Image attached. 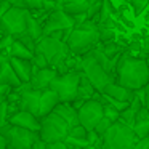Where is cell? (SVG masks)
Segmentation results:
<instances>
[{
    "mask_svg": "<svg viewBox=\"0 0 149 149\" xmlns=\"http://www.w3.org/2000/svg\"><path fill=\"white\" fill-rule=\"evenodd\" d=\"M16 90L19 91V95H21V98H19V111H26V112H31V114H34V116L39 117L40 95H42V91L34 90V88L31 87V84H23L19 88H16Z\"/></svg>",
    "mask_w": 149,
    "mask_h": 149,
    "instance_id": "12",
    "label": "cell"
},
{
    "mask_svg": "<svg viewBox=\"0 0 149 149\" xmlns=\"http://www.w3.org/2000/svg\"><path fill=\"white\" fill-rule=\"evenodd\" d=\"M43 2H45V0H43Z\"/></svg>",
    "mask_w": 149,
    "mask_h": 149,
    "instance_id": "45",
    "label": "cell"
},
{
    "mask_svg": "<svg viewBox=\"0 0 149 149\" xmlns=\"http://www.w3.org/2000/svg\"><path fill=\"white\" fill-rule=\"evenodd\" d=\"M8 56L10 58H18V59H29V61H32L34 58V53L31 52L29 48H26V47L23 45L21 42H18V40H15L13 45L10 47V50H8Z\"/></svg>",
    "mask_w": 149,
    "mask_h": 149,
    "instance_id": "24",
    "label": "cell"
},
{
    "mask_svg": "<svg viewBox=\"0 0 149 149\" xmlns=\"http://www.w3.org/2000/svg\"><path fill=\"white\" fill-rule=\"evenodd\" d=\"M87 136H88V130L84 128L82 125H77V127H74V128H71L68 138L77 139V141H87Z\"/></svg>",
    "mask_w": 149,
    "mask_h": 149,
    "instance_id": "28",
    "label": "cell"
},
{
    "mask_svg": "<svg viewBox=\"0 0 149 149\" xmlns=\"http://www.w3.org/2000/svg\"><path fill=\"white\" fill-rule=\"evenodd\" d=\"M116 82L122 87L138 91L149 84V66L144 58L123 53L116 69Z\"/></svg>",
    "mask_w": 149,
    "mask_h": 149,
    "instance_id": "1",
    "label": "cell"
},
{
    "mask_svg": "<svg viewBox=\"0 0 149 149\" xmlns=\"http://www.w3.org/2000/svg\"><path fill=\"white\" fill-rule=\"evenodd\" d=\"M138 141L132 127L116 122L103 136V149H135Z\"/></svg>",
    "mask_w": 149,
    "mask_h": 149,
    "instance_id": "3",
    "label": "cell"
},
{
    "mask_svg": "<svg viewBox=\"0 0 149 149\" xmlns=\"http://www.w3.org/2000/svg\"><path fill=\"white\" fill-rule=\"evenodd\" d=\"M0 149H8V141L0 135Z\"/></svg>",
    "mask_w": 149,
    "mask_h": 149,
    "instance_id": "41",
    "label": "cell"
},
{
    "mask_svg": "<svg viewBox=\"0 0 149 149\" xmlns=\"http://www.w3.org/2000/svg\"><path fill=\"white\" fill-rule=\"evenodd\" d=\"M10 64L15 69L16 75L23 84H31L34 74V64L29 59H18V58H10Z\"/></svg>",
    "mask_w": 149,
    "mask_h": 149,
    "instance_id": "17",
    "label": "cell"
},
{
    "mask_svg": "<svg viewBox=\"0 0 149 149\" xmlns=\"http://www.w3.org/2000/svg\"><path fill=\"white\" fill-rule=\"evenodd\" d=\"M96 98H101V93L95 88V85L88 80V77L82 72V77H80V84H79V95H77V100L80 101H90V100H96Z\"/></svg>",
    "mask_w": 149,
    "mask_h": 149,
    "instance_id": "19",
    "label": "cell"
},
{
    "mask_svg": "<svg viewBox=\"0 0 149 149\" xmlns=\"http://www.w3.org/2000/svg\"><path fill=\"white\" fill-rule=\"evenodd\" d=\"M100 27V26H98ZM117 40V32L116 29H109V27H100V43H107Z\"/></svg>",
    "mask_w": 149,
    "mask_h": 149,
    "instance_id": "26",
    "label": "cell"
},
{
    "mask_svg": "<svg viewBox=\"0 0 149 149\" xmlns=\"http://www.w3.org/2000/svg\"><path fill=\"white\" fill-rule=\"evenodd\" d=\"M148 55H149V36H146L144 39H143V48H141L139 58H146Z\"/></svg>",
    "mask_w": 149,
    "mask_h": 149,
    "instance_id": "34",
    "label": "cell"
},
{
    "mask_svg": "<svg viewBox=\"0 0 149 149\" xmlns=\"http://www.w3.org/2000/svg\"><path fill=\"white\" fill-rule=\"evenodd\" d=\"M8 117H10V114H8V101L5 100L3 103H0V127L8 123Z\"/></svg>",
    "mask_w": 149,
    "mask_h": 149,
    "instance_id": "33",
    "label": "cell"
},
{
    "mask_svg": "<svg viewBox=\"0 0 149 149\" xmlns=\"http://www.w3.org/2000/svg\"><path fill=\"white\" fill-rule=\"evenodd\" d=\"M40 123H42V127H40L39 136L43 143L50 144V143H59V141H66L68 139L71 127L56 112H52L47 117H42Z\"/></svg>",
    "mask_w": 149,
    "mask_h": 149,
    "instance_id": "4",
    "label": "cell"
},
{
    "mask_svg": "<svg viewBox=\"0 0 149 149\" xmlns=\"http://www.w3.org/2000/svg\"><path fill=\"white\" fill-rule=\"evenodd\" d=\"M36 52H40L43 56L47 58L50 68L56 69L59 64L66 61L69 56L72 55L71 50H69L68 43L63 42V40L53 39V37H42V39L37 42V50Z\"/></svg>",
    "mask_w": 149,
    "mask_h": 149,
    "instance_id": "5",
    "label": "cell"
},
{
    "mask_svg": "<svg viewBox=\"0 0 149 149\" xmlns=\"http://www.w3.org/2000/svg\"><path fill=\"white\" fill-rule=\"evenodd\" d=\"M135 149H149V136H146V138L139 139V141L136 143Z\"/></svg>",
    "mask_w": 149,
    "mask_h": 149,
    "instance_id": "36",
    "label": "cell"
},
{
    "mask_svg": "<svg viewBox=\"0 0 149 149\" xmlns=\"http://www.w3.org/2000/svg\"><path fill=\"white\" fill-rule=\"evenodd\" d=\"M61 103V100H59L58 93L56 91H53L52 88H47V90L42 91V95H40V111H39V117L42 119V117H47L48 114L55 112L56 106Z\"/></svg>",
    "mask_w": 149,
    "mask_h": 149,
    "instance_id": "16",
    "label": "cell"
},
{
    "mask_svg": "<svg viewBox=\"0 0 149 149\" xmlns=\"http://www.w3.org/2000/svg\"><path fill=\"white\" fill-rule=\"evenodd\" d=\"M32 64L36 66L37 69H47V68H50V64H48V61H47V58H45V56H43L40 52H36V53H34Z\"/></svg>",
    "mask_w": 149,
    "mask_h": 149,
    "instance_id": "32",
    "label": "cell"
},
{
    "mask_svg": "<svg viewBox=\"0 0 149 149\" xmlns=\"http://www.w3.org/2000/svg\"><path fill=\"white\" fill-rule=\"evenodd\" d=\"M10 8H11L10 3H7V2H0V23H2V18H3V15L7 13Z\"/></svg>",
    "mask_w": 149,
    "mask_h": 149,
    "instance_id": "37",
    "label": "cell"
},
{
    "mask_svg": "<svg viewBox=\"0 0 149 149\" xmlns=\"http://www.w3.org/2000/svg\"><path fill=\"white\" fill-rule=\"evenodd\" d=\"M133 132L138 136V139H143V138H146V136H149V111L146 109L144 106L141 107L138 117H136Z\"/></svg>",
    "mask_w": 149,
    "mask_h": 149,
    "instance_id": "23",
    "label": "cell"
},
{
    "mask_svg": "<svg viewBox=\"0 0 149 149\" xmlns=\"http://www.w3.org/2000/svg\"><path fill=\"white\" fill-rule=\"evenodd\" d=\"M141 107H143L141 101H139L138 98H135V100L132 101V104H130L123 112H120L119 122H122V123H125V125H128V127L133 128V127H135V122H136V117H138L139 111H141Z\"/></svg>",
    "mask_w": 149,
    "mask_h": 149,
    "instance_id": "22",
    "label": "cell"
},
{
    "mask_svg": "<svg viewBox=\"0 0 149 149\" xmlns=\"http://www.w3.org/2000/svg\"><path fill=\"white\" fill-rule=\"evenodd\" d=\"M112 125H114V122H112V120H111V119H107V117L104 116V117H103V120H101V122L98 123V127L95 128V132H96L98 135H100L101 138H103V136L106 135V132H107V130H109Z\"/></svg>",
    "mask_w": 149,
    "mask_h": 149,
    "instance_id": "30",
    "label": "cell"
},
{
    "mask_svg": "<svg viewBox=\"0 0 149 149\" xmlns=\"http://www.w3.org/2000/svg\"><path fill=\"white\" fill-rule=\"evenodd\" d=\"M135 95H136V98H138V100L141 101L143 106H144L146 109L149 111V84L146 85L144 88H141V90L135 91Z\"/></svg>",
    "mask_w": 149,
    "mask_h": 149,
    "instance_id": "31",
    "label": "cell"
},
{
    "mask_svg": "<svg viewBox=\"0 0 149 149\" xmlns=\"http://www.w3.org/2000/svg\"><path fill=\"white\" fill-rule=\"evenodd\" d=\"M100 149H103V148H100Z\"/></svg>",
    "mask_w": 149,
    "mask_h": 149,
    "instance_id": "44",
    "label": "cell"
},
{
    "mask_svg": "<svg viewBox=\"0 0 149 149\" xmlns=\"http://www.w3.org/2000/svg\"><path fill=\"white\" fill-rule=\"evenodd\" d=\"M0 2H7V3H10L11 7L24 8V10H26V2H27V0H0Z\"/></svg>",
    "mask_w": 149,
    "mask_h": 149,
    "instance_id": "35",
    "label": "cell"
},
{
    "mask_svg": "<svg viewBox=\"0 0 149 149\" xmlns=\"http://www.w3.org/2000/svg\"><path fill=\"white\" fill-rule=\"evenodd\" d=\"M0 85H8V87L15 88V90L23 85V82H21L19 77L16 75L15 69L11 68L10 59H8V61L2 66V69H0Z\"/></svg>",
    "mask_w": 149,
    "mask_h": 149,
    "instance_id": "20",
    "label": "cell"
},
{
    "mask_svg": "<svg viewBox=\"0 0 149 149\" xmlns=\"http://www.w3.org/2000/svg\"><path fill=\"white\" fill-rule=\"evenodd\" d=\"M27 15L29 11L24 8L11 7L2 18L0 23V36L16 37L27 31Z\"/></svg>",
    "mask_w": 149,
    "mask_h": 149,
    "instance_id": "8",
    "label": "cell"
},
{
    "mask_svg": "<svg viewBox=\"0 0 149 149\" xmlns=\"http://www.w3.org/2000/svg\"><path fill=\"white\" fill-rule=\"evenodd\" d=\"M55 112L58 114L61 119H64L71 128L80 125V120H79V111L72 106V103H59L58 106H56Z\"/></svg>",
    "mask_w": 149,
    "mask_h": 149,
    "instance_id": "18",
    "label": "cell"
},
{
    "mask_svg": "<svg viewBox=\"0 0 149 149\" xmlns=\"http://www.w3.org/2000/svg\"><path fill=\"white\" fill-rule=\"evenodd\" d=\"M82 72L88 77V80L95 85L100 93H103V90L107 87L109 84L116 82L114 75H111L100 63L95 59V56L90 53H87L85 56H82Z\"/></svg>",
    "mask_w": 149,
    "mask_h": 149,
    "instance_id": "6",
    "label": "cell"
},
{
    "mask_svg": "<svg viewBox=\"0 0 149 149\" xmlns=\"http://www.w3.org/2000/svg\"><path fill=\"white\" fill-rule=\"evenodd\" d=\"M103 117H104V104L101 101V98L85 101L84 106L79 109L80 125L84 128H87L88 132H93L98 127V123L103 120Z\"/></svg>",
    "mask_w": 149,
    "mask_h": 149,
    "instance_id": "9",
    "label": "cell"
},
{
    "mask_svg": "<svg viewBox=\"0 0 149 149\" xmlns=\"http://www.w3.org/2000/svg\"><path fill=\"white\" fill-rule=\"evenodd\" d=\"M15 40H18V42H21L26 48H29L32 53H36V50H37V42L32 39V37L29 36L27 32H24V34H21V36H16L15 37Z\"/></svg>",
    "mask_w": 149,
    "mask_h": 149,
    "instance_id": "27",
    "label": "cell"
},
{
    "mask_svg": "<svg viewBox=\"0 0 149 149\" xmlns=\"http://www.w3.org/2000/svg\"><path fill=\"white\" fill-rule=\"evenodd\" d=\"M149 0H128V5L133 8V13L136 15V16H139V15L144 11V8L148 7Z\"/></svg>",
    "mask_w": 149,
    "mask_h": 149,
    "instance_id": "29",
    "label": "cell"
},
{
    "mask_svg": "<svg viewBox=\"0 0 149 149\" xmlns=\"http://www.w3.org/2000/svg\"><path fill=\"white\" fill-rule=\"evenodd\" d=\"M93 2L95 0H64L63 10L68 15H71V16H75V15H87Z\"/></svg>",
    "mask_w": 149,
    "mask_h": 149,
    "instance_id": "21",
    "label": "cell"
},
{
    "mask_svg": "<svg viewBox=\"0 0 149 149\" xmlns=\"http://www.w3.org/2000/svg\"><path fill=\"white\" fill-rule=\"evenodd\" d=\"M47 149H68L64 141H59V143H50L47 144Z\"/></svg>",
    "mask_w": 149,
    "mask_h": 149,
    "instance_id": "38",
    "label": "cell"
},
{
    "mask_svg": "<svg viewBox=\"0 0 149 149\" xmlns=\"http://www.w3.org/2000/svg\"><path fill=\"white\" fill-rule=\"evenodd\" d=\"M74 27L75 23L71 15H68L64 10H56L50 15L47 23L43 24V37L52 36L55 32H61V31H71Z\"/></svg>",
    "mask_w": 149,
    "mask_h": 149,
    "instance_id": "11",
    "label": "cell"
},
{
    "mask_svg": "<svg viewBox=\"0 0 149 149\" xmlns=\"http://www.w3.org/2000/svg\"><path fill=\"white\" fill-rule=\"evenodd\" d=\"M58 77V71L53 68H47V69H37L34 66V74H32V80H31V87L34 90L43 91L47 88H50L52 82Z\"/></svg>",
    "mask_w": 149,
    "mask_h": 149,
    "instance_id": "14",
    "label": "cell"
},
{
    "mask_svg": "<svg viewBox=\"0 0 149 149\" xmlns=\"http://www.w3.org/2000/svg\"><path fill=\"white\" fill-rule=\"evenodd\" d=\"M80 77H82V72H69V74L58 75L52 82L50 88L58 93L61 103H74L79 95Z\"/></svg>",
    "mask_w": 149,
    "mask_h": 149,
    "instance_id": "7",
    "label": "cell"
},
{
    "mask_svg": "<svg viewBox=\"0 0 149 149\" xmlns=\"http://www.w3.org/2000/svg\"><path fill=\"white\" fill-rule=\"evenodd\" d=\"M66 43L72 55L85 56L100 45V27L95 21L87 19L71 31V36Z\"/></svg>",
    "mask_w": 149,
    "mask_h": 149,
    "instance_id": "2",
    "label": "cell"
},
{
    "mask_svg": "<svg viewBox=\"0 0 149 149\" xmlns=\"http://www.w3.org/2000/svg\"><path fill=\"white\" fill-rule=\"evenodd\" d=\"M144 59H146V63H148V66H149V55H148V56H146V58H144Z\"/></svg>",
    "mask_w": 149,
    "mask_h": 149,
    "instance_id": "43",
    "label": "cell"
},
{
    "mask_svg": "<svg viewBox=\"0 0 149 149\" xmlns=\"http://www.w3.org/2000/svg\"><path fill=\"white\" fill-rule=\"evenodd\" d=\"M32 149H47V143H43L42 139H39V141L32 146Z\"/></svg>",
    "mask_w": 149,
    "mask_h": 149,
    "instance_id": "40",
    "label": "cell"
},
{
    "mask_svg": "<svg viewBox=\"0 0 149 149\" xmlns=\"http://www.w3.org/2000/svg\"><path fill=\"white\" fill-rule=\"evenodd\" d=\"M8 123L13 127H18V128H24V130H29V132H36L39 133L40 132V119L37 116L31 112H26V111H18L16 114L8 119Z\"/></svg>",
    "mask_w": 149,
    "mask_h": 149,
    "instance_id": "13",
    "label": "cell"
},
{
    "mask_svg": "<svg viewBox=\"0 0 149 149\" xmlns=\"http://www.w3.org/2000/svg\"><path fill=\"white\" fill-rule=\"evenodd\" d=\"M104 96L111 98V100H116V101H120V103H132L133 100L136 98L135 91L130 90V88H125L122 87L120 84H117V82H112V84H109L106 88L103 90Z\"/></svg>",
    "mask_w": 149,
    "mask_h": 149,
    "instance_id": "15",
    "label": "cell"
},
{
    "mask_svg": "<svg viewBox=\"0 0 149 149\" xmlns=\"http://www.w3.org/2000/svg\"><path fill=\"white\" fill-rule=\"evenodd\" d=\"M40 139L39 133L29 132L24 128H18V127L11 125L10 132L7 135L8 141V149H32V146Z\"/></svg>",
    "mask_w": 149,
    "mask_h": 149,
    "instance_id": "10",
    "label": "cell"
},
{
    "mask_svg": "<svg viewBox=\"0 0 149 149\" xmlns=\"http://www.w3.org/2000/svg\"><path fill=\"white\" fill-rule=\"evenodd\" d=\"M8 59H10V56H8L7 53H0V69H2V66H3Z\"/></svg>",
    "mask_w": 149,
    "mask_h": 149,
    "instance_id": "39",
    "label": "cell"
},
{
    "mask_svg": "<svg viewBox=\"0 0 149 149\" xmlns=\"http://www.w3.org/2000/svg\"><path fill=\"white\" fill-rule=\"evenodd\" d=\"M5 100H7V98H5V96H3V95L0 93V103H3V101H5Z\"/></svg>",
    "mask_w": 149,
    "mask_h": 149,
    "instance_id": "42",
    "label": "cell"
},
{
    "mask_svg": "<svg viewBox=\"0 0 149 149\" xmlns=\"http://www.w3.org/2000/svg\"><path fill=\"white\" fill-rule=\"evenodd\" d=\"M26 32L29 34L36 42H39V40L43 37V24L39 23L31 13L27 15V31Z\"/></svg>",
    "mask_w": 149,
    "mask_h": 149,
    "instance_id": "25",
    "label": "cell"
}]
</instances>
